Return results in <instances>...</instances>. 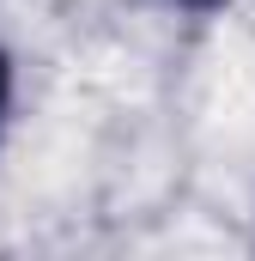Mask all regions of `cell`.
Returning <instances> with one entry per match:
<instances>
[{"mask_svg":"<svg viewBox=\"0 0 255 261\" xmlns=\"http://www.w3.org/2000/svg\"><path fill=\"white\" fill-rule=\"evenodd\" d=\"M18 97H24V73H18V49L6 43V31H0V146H6V134L18 122Z\"/></svg>","mask_w":255,"mask_h":261,"instance_id":"obj_1","label":"cell"},{"mask_svg":"<svg viewBox=\"0 0 255 261\" xmlns=\"http://www.w3.org/2000/svg\"><path fill=\"white\" fill-rule=\"evenodd\" d=\"M170 12H189V18H213V12H225L231 0H164Z\"/></svg>","mask_w":255,"mask_h":261,"instance_id":"obj_2","label":"cell"}]
</instances>
